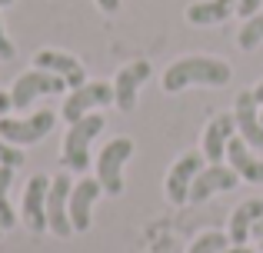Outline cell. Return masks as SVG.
I'll list each match as a JSON object with an SVG mask.
<instances>
[{
    "label": "cell",
    "mask_w": 263,
    "mask_h": 253,
    "mask_svg": "<svg viewBox=\"0 0 263 253\" xmlns=\"http://www.w3.org/2000/svg\"><path fill=\"white\" fill-rule=\"evenodd\" d=\"M230 80V64L217 57H183L167 67L163 73V90L180 93L183 87L200 84V87H223Z\"/></svg>",
    "instance_id": "6da1fadb"
},
{
    "label": "cell",
    "mask_w": 263,
    "mask_h": 253,
    "mask_svg": "<svg viewBox=\"0 0 263 253\" xmlns=\"http://www.w3.org/2000/svg\"><path fill=\"white\" fill-rule=\"evenodd\" d=\"M103 130V117L100 113H87L80 117L77 124H70L67 130V140H64V167L67 170H80L84 173L87 163H90V143L93 137Z\"/></svg>",
    "instance_id": "7a4b0ae2"
},
{
    "label": "cell",
    "mask_w": 263,
    "mask_h": 253,
    "mask_svg": "<svg viewBox=\"0 0 263 253\" xmlns=\"http://www.w3.org/2000/svg\"><path fill=\"white\" fill-rule=\"evenodd\" d=\"M134 157V140H127V137H117V140H110L107 147L100 150V157H97V180H100V187L107 190L110 197L123 193V163Z\"/></svg>",
    "instance_id": "3957f363"
},
{
    "label": "cell",
    "mask_w": 263,
    "mask_h": 253,
    "mask_svg": "<svg viewBox=\"0 0 263 253\" xmlns=\"http://www.w3.org/2000/svg\"><path fill=\"white\" fill-rule=\"evenodd\" d=\"M57 124V113L53 110H37L33 117H0V137L13 147H24V143H40Z\"/></svg>",
    "instance_id": "277c9868"
},
{
    "label": "cell",
    "mask_w": 263,
    "mask_h": 253,
    "mask_svg": "<svg viewBox=\"0 0 263 253\" xmlns=\"http://www.w3.org/2000/svg\"><path fill=\"white\" fill-rule=\"evenodd\" d=\"M64 80L57 77V73H50V70H27V73H20L17 80H13V87H10V100H13V110H27V107L33 104L37 97H44V93H60L64 90Z\"/></svg>",
    "instance_id": "5b68a950"
},
{
    "label": "cell",
    "mask_w": 263,
    "mask_h": 253,
    "mask_svg": "<svg viewBox=\"0 0 263 253\" xmlns=\"http://www.w3.org/2000/svg\"><path fill=\"white\" fill-rule=\"evenodd\" d=\"M70 177L57 173V180H50V193H47V230H53L57 237H70L73 223H70Z\"/></svg>",
    "instance_id": "8992f818"
},
{
    "label": "cell",
    "mask_w": 263,
    "mask_h": 253,
    "mask_svg": "<svg viewBox=\"0 0 263 253\" xmlns=\"http://www.w3.org/2000/svg\"><path fill=\"white\" fill-rule=\"evenodd\" d=\"M114 100V87L103 84V80H90V84L70 90V97L64 100V120L67 124H77L80 117H87L93 107H107Z\"/></svg>",
    "instance_id": "52a82bcc"
},
{
    "label": "cell",
    "mask_w": 263,
    "mask_h": 253,
    "mask_svg": "<svg viewBox=\"0 0 263 253\" xmlns=\"http://www.w3.org/2000/svg\"><path fill=\"white\" fill-rule=\"evenodd\" d=\"M47 193H50V180L47 177H30L24 190V223L30 233H44L47 230Z\"/></svg>",
    "instance_id": "ba28073f"
},
{
    "label": "cell",
    "mask_w": 263,
    "mask_h": 253,
    "mask_svg": "<svg viewBox=\"0 0 263 253\" xmlns=\"http://www.w3.org/2000/svg\"><path fill=\"white\" fill-rule=\"evenodd\" d=\"M203 170V153H183L180 160L174 163V170L167 173V197L174 203H186L190 200V187L197 180V173Z\"/></svg>",
    "instance_id": "9c48e42d"
},
{
    "label": "cell",
    "mask_w": 263,
    "mask_h": 253,
    "mask_svg": "<svg viewBox=\"0 0 263 253\" xmlns=\"http://www.w3.org/2000/svg\"><path fill=\"white\" fill-rule=\"evenodd\" d=\"M147 77H150V64L147 60H134V64H127L120 73H117V80H114V104L120 107L123 113H130L137 107V90L143 87Z\"/></svg>",
    "instance_id": "30bf717a"
},
{
    "label": "cell",
    "mask_w": 263,
    "mask_h": 253,
    "mask_svg": "<svg viewBox=\"0 0 263 253\" xmlns=\"http://www.w3.org/2000/svg\"><path fill=\"white\" fill-rule=\"evenodd\" d=\"M240 183L237 170L233 167H223V163H210V167H203L197 173V180H193L190 187V203H203L206 197H213L217 190H233Z\"/></svg>",
    "instance_id": "8fae6325"
},
{
    "label": "cell",
    "mask_w": 263,
    "mask_h": 253,
    "mask_svg": "<svg viewBox=\"0 0 263 253\" xmlns=\"http://www.w3.org/2000/svg\"><path fill=\"white\" fill-rule=\"evenodd\" d=\"M33 64H37V70H50V73H57V77L64 80L67 87H73V90L87 84L84 64H80L77 57H70V53H60V50H40L37 57H33Z\"/></svg>",
    "instance_id": "7c38bea8"
},
{
    "label": "cell",
    "mask_w": 263,
    "mask_h": 253,
    "mask_svg": "<svg viewBox=\"0 0 263 253\" xmlns=\"http://www.w3.org/2000/svg\"><path fill=\"white\" fill-rule=\"evenodd\" d=\"M257 100H253V90H243L237 97V110H233V120H237L240 137L247 140V147L263 150V124H260V110Z\"/></svg>",
    "instance_id": "4fadbf2b"
},
{
    "label": "cell",
    "mask_w": 263,
    "mask_h": 253,
    "mask_svg": "<svg viewBox=\"0 0 263 253\" xmlns=\"http://www.w3.org/2000/svg\"><path fill=\"white\" fill-rule=\"evenodd\" d=\"M103 193L100 180H90V177H84L80 183H73L70 190V223L73 230H90V210H93V200Z\"/></svg>",
    "instance_id": "5bb4252c"
},
{
    "label": "cell",
    "mask_w": 263,
    "mask_h": 253,
    "mask_svg": "<svg viewBox=\"0 0 263 253\" xmlns=\"http://www.w3.org/2000/svg\"><path fill=\"white\" fill-rule=\"evenodd\" d=\"M237 133V120H233V113H217V117L210 120V127H206L203 133V157L210 163H220L227 157V143H230V137Z\"/></svg>",
    "instance_id": "9a60e30c"
},
{
    "label": "cell",
    "mask_w": 263,
    "mask_h": 253,
    "mask_svg": "<svg viewBox=\"0 0 263 253\" xmlns=\"http://www.w3.org/2000/svg\"><path fill=\"white\" fill-rule=\"evenodd\" d=\"M263 217V200L260 197H253V200H243L237 210H233L230 217V243L233 247H247V237L253 233V223H257Z\"/></svg>",
    "instance_id": "2e32d148"
},
{
    "label": "cell",
    "mask_w": 263,
    "mask_h": 253,
    "mask_svg": "<svg viewBox=\"0 0 263 253\" xmlns=\"http://www.w3.org/2000/svg\"><path fill=\"white\" fill-rule=\"evenodd\" d=\"M227 157H230V167L237 170V177H243L247 183H263V160H257V157L247 150L243 137H230Z\"/></svg>",
    "instance_id": "e0dca14e"
},
{
    "label": "cell",
    "mask_w": 263,
    "mask_h": 253,
    "mask_svg": "<svg viewBox=\"0 0 263 253\" xmlns=\"http://www.w3.org/2000/svg\"><path fill=\"white\" fill-rule=\"evenodd\" d=\"M230 13H237V0H200V4L186 7V20H190L193 27L223 24Z\"/></svg>",
    "instance_id": "ac0fdd59"
},
{
    "label": "cell",
    "mask_w": 263,
    "mask_h": 253,
    "mask_svg": "<svg viewBox=\"0 0 263 253\" xmlns=\"http://www.w3.org/2000/svg\"><path fill=\"white\" fill-rule=\"evenodd\" d=\"M10 183H13V167H0V230H10L17 223V213H13L10 200H7Z\"/></svg>",
    "instance_id": "d6986e66"
},
{
    "label": "cell",
    "mask_w": 263,
    "mask_h": 253,
    "mask_svg": "<svg viewBox=\"0 0 263 253\" xmlns=\"http://www.w3.org/2000/svg\"><path fill=\"white\" fill-rule=\"evenodd\" d=\"M237 44H240V50H257V47L263 44V10L253 13V17L247 20L243 27H240Z\"/></svg>",
    "instance_id": "ffe728a7"
},
{
    "label": "cell",
    "mask_w": 263,
    "mask_h": 253,
    "mask_svg": "<svg viewBox=\"0 0 263 253\" xmlns=\"http://www.w3.org/2000/svg\"><path fill=\"white\" fill-rule=\"evenodd\" d=\"M227 247H230V237L220 233V230H210V233L197 237V240L190 243V250H186V253H223Z\"/></svg>",
    "instance_id": "44dd1931"
},
{
    "label": "cell",
    "mask_w": 263,
    "mask_h": 253,
    "mask_svg": "<svg viewBox=\"0 0 263 253\" xmlns=\"http://www.w3.org/2000/svg\"><path fill=\"white\" fill-rule=\"evenodd\" d=\"M20 163H24V150L13 147V143H7L4 137H0V167H13L17 170Z\"/></svg>",
    "instance_id": "7402d4cb"
},
{
    "label": "cell",
    "mask_w": 263,
    "mask_h": 253,
    "mask_svg": "<svg viewBox=\"0 0 263 253\" xmlns=\"http://www.w3.org/2000/svg\"><path fill=\"white\" fill-rule=\"evenodd\" d=\"M260 4H263V0H237V13L250 20L253 13H260Z\"/></svg>",
    "instance_id": "603a6c76"
},
{
    "label": "cell",
    "mask_w": 263,
    "mask_h": 253,
    "mask_svg": "<svg viewBox=\"0 0 263 253\" xmlns=\"http://www.w3.org/2000/svg\"><path fill=\"white\" fill-rule=\"evenodd\" d=\"M13 57V44L7 40V33H4V17H0V60H10Z\"/></svg>",
    "instance_id": "cb8c5ba5"
},
{
    "label": "cell",
    "mask_w": 263,
    "mask_h": 253,
    "mask_svg": "<svg viewBox=\"0 0 263 253\" xmlns=\"http://www.w3.org/2000/svg\"><path fill=\"white\" fill-rule=\"evenodd\" d=\"M10 107H13V100H10V93H7V90H0V117H4V113H7V110H10Z\"/></svg>",
    "instance_id": "d4e9b609"
},
{
    "label": "cell",
    "mask_w": 263,
    "mask_h": 253,
    "mask_svg": "<svg viewBox=\"0 0 263 253\" xmlns=\"http://www.w3.org/2000/svg\"><path fill=\"white\" fill-rule=\"evenodd\" d=\"M100 4V10H107V13H114L117 7H120V0H97Z\"/></svg>",
    "instance_id": "484cf974"
},
{
    "label": "cell",
    "mask_w": 263,
    "mask_h": 253,
    "mask_svg": "<svg viewBox=\"0 0 263 253\" xmlns=\"http://www.w3.org/2000/svg\"><path fill=\"white\" fill-rule=\"evenodd\" d=\"M253 100H257V104L263 107V80H260V84H257V87H253Z\"/></svg>",
    "instance_id": "4316f807"
},
{
    "label": "cell",
    "mask_w": 263,
    "mask_h": 253,
    "mask_svg": "<svg viewBox=\"0 0 263 253\" xmlns=\"http://www.w3.org/2000/svg\"><path fill=\"white\" fill-rule=\"evenodd\" d=\"M253 237H260V240H263V217H260L257 223H253Z\"/></svg>",
    "instance_id": "83f0119b"
},
{
    "label": "cell",
    "mask_w": 263,
    "mask_h": 253,
    "mask_svg": "<svg viewBox=\"0 0 263 253\" xmlns=\"http://www.w3.org/2000/svg\"><path fill=\"white\" fill-rule=\"evenodd\" d=\"M223 253H253V250H247V247H227Z\"/></svg>",
    "instance_id": "f1b7e54d"
},
{
    "label": "cell",
    "mask_w": 263,
    "mask_h": 253,
    "mask_svg": "<svg viewBox=\"0 0 263 253\" xmlns=\"http://www.w3.org/2000/svg\"><path fill=\"white\" fill-rule=\"evenodd\" d=\"M7 4H10V0H0V7H7Z\"/></svg>",
    "instance_id": "f546056e"
},
{
    "label": "cell",
    "mask_w": 263,
    "mask_h": 253,
    "mask_svg": "<svg viewBox=\"0 0 263 253\" xmlns=\"http://www.w3.org/2000/svg\"><path fill=\"white\" fill-rule=\"evenodd\" d=\"M260 124H263V110H260Z\"/></svg>",
    "instance_id": "4dcf8cb0"
},
{
    "label": "cell",
    "mask_w": 263,
    "mask_h": 253,
    "mask_svg": "<svg viewBox=\"0 0 263 253\" xmlns=\"http://www.w3.org/2000/svg\"><path fill=\"white\" fill-rule=\"evenodd\" d=\"M260 250H263V240H260Z\"/></svg>",
    "instance_id": "1f68e13d"
},
{
    "label": "cell",
    "mask_w": 263,
    "mask_h": 253,
    "mask_svg": "<svg viewBox=\"0 0 263 253\" xmlns=\"http://www.w3.org/2000/svg\"><path fill=\"white\" fill-rule=\"evenodd\" d=\"M0 237H4V230H0Z\"/></svg>",
    "instance_id": "d6a6232c"
}]
</instances>
